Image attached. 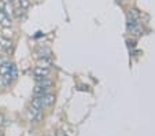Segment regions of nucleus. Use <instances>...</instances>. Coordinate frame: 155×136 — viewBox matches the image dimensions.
Returning a JSON list of instances; mask_svg holds the SVG:
<instances>
[{"label": "nucleus", "mask_w": 155, "mask_h": 136, "mask_svg": "<svg viewBox=\"0 0 155 136\" xmlns=\"http://www.w3.org/2000/svg\"><path fill=\"white\" fill-rule=\"evenodd\" d=\"M11 25H12V21H11V18H10V15H7L3 11H0V26L11 28Z\"/></svg>", "instance_id": "obj_5"}, {"label": "nucleus", "mask_w": 155, "mask_h": 136, "mask_svg": "<svg viewBox=\"0 0 155 136\" xmlns=\"http://www.w3.org/2000/svg\"><path fill=\"white\" fill-rule=\"evenodd\" d=\"M38 56H40V58H50L51 56V50L50 48H40V50H38Z\"/></svg>", "instance_id": "obj_11"}, {"label": "nucleus", "mask_w": 155, "mask_h": 136, "mask_svg": "<svg viewBox=\"0 0 155 136\" xmlns=\"http://www.w3.org/2000/svg\"><path fill=\"white\" fill-rule=\"evenodd\" d=\"M24 12H25V10H22L21 7H18V8H14V10H12V15H14L17 19H21V18L24 17Z\"/></svg>", "instance_id": "obj_12"}, {"label": "nucleus", "mask_w": 155, "mask_h": 136, "mask_svg": "<svg viewBox=\"0 0 155 136\" xmlns=\"http://www.w3.org/2000/svg\"><path fill=\"white\" fill-rule=\"evenodd\" d=\"M6 2H8V3H12V2H15V0H6Z\"/></svg>", "instance_id": "obj_17"}, {"label": "nucleus", "mask_w": 155, "mask_h": 136, "mask_svg": "<svg viewBox=\"0 0 155 136\" xmlns=\"http://www.w3.org/2000/svg\"><path fill=\"white\" fill-rule=\"evenodd\" d=\"M12 63L10 62H2L0 63V76H4V74H8L11 70Z\"/></svg>", "instance_id": "obj_9"}, {"label": "nucleus", "mask_w": 155, "mask_h": 136, "mask_svg": "<svg viewBox=\"0 0 155 136\" xmlns=\"http://www.w3.org/2000/svg\"><path fill=\"white\" fill-rule=\"evenodd\" d=\"M32 107H35V109L40 110V111H43L44 110V103L43 101H41V96H35V99L32 101Z\"/></svg>", "instance_id": "obj_7"}, {"label": "nucleus", "mask_w": 155, "mask_h": 136, "mask_svg": "<svg viewBox=\"0 0 155 136\" xmlns=\"http://www.w3.org/2000/svg\"><path fill=\"white\" fill-rule=\"evenodd\" d=\"M7 120H6V117H4L3 114H0V127H3V125H6L7 124Z\"/></svg>", "instance_id": "obj_15"}, {"label": "nucleus", "mask_w": 155, "mask_h": 136, "mask_svg": "<svg viewBox=\"0 0 155 136\" xmlns=\"http://www.w3.org/2000/svg\"><path fill=\"white\" fill-rule=\"evenodd\" d=\"M128 30L132 35H141L143 29H141V25L139 22L133 21V19H129L128 21Z\"/></svg>", "instance_id": "obj_2"}, {"label": "nucleus", "mask_w": 155, "mask_h": 136, "mask_svg": "<svg viewBox=\"0 0 155 136\" xmlns=\"http://www.w3.org/2000/svg\"><path fill=\"white\" fill-rule=\"evenodd\" d=\"M0 136H4V133H3V132H0Z\"/></svg>", "instance_id": "obj_18"}, {"label": "nucleus", "mask_w": 155, "mask_h": 136, "mask_svg": "<svg viewBox=\"0 0 155 136\" xmlns=\"http://www.w3.org/2000/svg\"><path fill=\"white\" fill-rule=\"evenodd\" d=\"M10 77H11V78H12V80H17V78H18V69H17V66H15L14 65V63H12V66H11V70H10Z\"/></svg>", "instance_id": "obj_13"}, {"label": "nucleus", "mask_w": 155, "mask_h": 136, "mask_svg": "<svg viewBox=\"0 0 155 136\" xmlns=\"http://www.w3.org/2000/svg\"><path fill=\"white\" fill-rule=\"evenodd\" d=\"M37 85L40 87V88H43L45 92H50V89L52 88V85H54V81L50 80V78L47 77V78H43V80H38Z\"/></svg>", "instance_id": "obj_4"}, {"label": "nucleus", "mask_w": 155, "mask_h": 136, "mask_svg": "<svg viewBox=\"0 0 155 136\" xmlns=\"http://www.w3.org/2000/svg\"><path fill=\"white\" fill-rule=\"evenodd\" d=\"M0 47L6 51H10V48L12 47V41L8 37H0Z\"/></svg>", "instance_id": "obj_8"}, {"label": "nucleus", "mask_w": 155, "mask_h": 136, "mask_svg": "<svg viewBox=\"0 0 155 136\" xmlns=\"http://www.w3.org/2000/svg\"><path fill=\"white\" fill-rule=\"evenodd\" d=\"M41 101H43L44 106H51V104H54V102H55V95L50 94V92H47V94L41 95Z\"/></svg>", "instance_id": "obj_6"}, {"label": "nucleus", "mask_w": 155, "mask_h": 136, "mask_svg": "<svg viewBox=\"0 0 155 136\" xmlns=\"http://www.w3.org/2000/svg\"><path fill=\"white\" fill-rule=\"evenodd\" d=\"M2 62H3V61H2V55H0V63H2Z\"/></svg>", "instance_id": "obj_19"}, {"label": "nucleus", "mask_w": 155, "mask_h": 136, "mask_svg": "<svg viewBox=\"0 0 155 136\" xmlns=\"http://www.w3.org/2000/svg\"><path fill=\"white\" fill-rule=\"evenodd\" d=\"M30 6V2L29 0H19V7L22 10H28Z\"/></svg>", "instance_id": "obj_14"}, {"label": "nucleus", "mask_w": 155, "mask_h": 136, "mask_svg": "<svg viewBox=\"0 0 155 136\" xmlns=\"http://www.w3.org/2000/svg\"><path fill=\"white\" fill-rule=\"evenodd\" d=\"M28 117H29V120H32V121H40L41 117H43V111H40V110L35 109V107L30 106V109H28Z\"/></svg>", "instance_id": "obj_3"}, {"label": "nucleus", "mask_w": 155, "mask_h": 136, "mask_svg": "<svg viewBox=\"0 0 155 136\" xmlns=\"http://www.w3.org/2000/svg\"><path fill=\"white\" fill-rule=\"evenodd\" d=\"M118 2H122V0H118Z\"/></svg>", "instance_id": "obj_20"}, {"label": "nucleus", "mask_w": 155, "mask_h": 136, "mask_svg": "<svg viewBox=\"0 0 155 136\" xmlns=\"http://www.w3.org/2000/svg\"><path fill=\"white\" fill-rule=\"evenodd\" d=\"M55 136H68L64 132H62V131H56V133H55Z\"/></svg>", "instance_id": "obj_16"}, {"label": "nucleus", "mask_w": 155, "mask_h": 136, "mask_svg": "<svg viewBox=\"0 0 155 136\" xmlns=\"http://www.w3.org/2000/svg\"><path fill=\"white\" fill-rule=\"evenodd\" d=\"M33 74H35L36 81L43 80V78H47L51 74V69L50 68H41V66H36L33 69Z\"/></svg>", "instance_id": "obj_1"}, {"label": "nucleus", "mask_w": 155, "mask_h": 136, "mask_svg": "<svg viewBox=\"0 0 155 136\" xmlns=\"http://www.w3.org/2000/svg\"><path fill=\"white\" fill-rule=\"evenodd\" d=\"M128 17H129V19H133V21H137L139 18H140V12H139L136 8H132V10H129V12H128Z\"/></svg>", "instance_id": "obj_10"}]
</instances>
